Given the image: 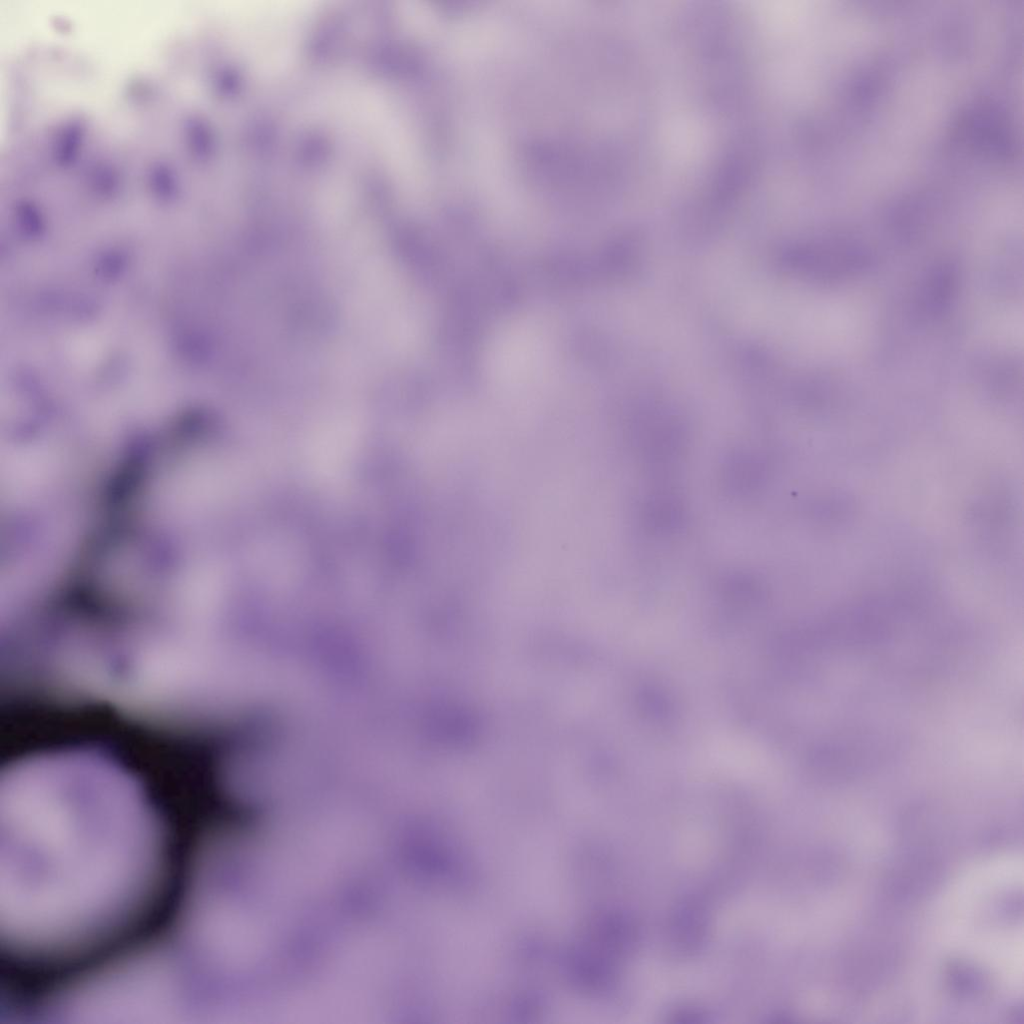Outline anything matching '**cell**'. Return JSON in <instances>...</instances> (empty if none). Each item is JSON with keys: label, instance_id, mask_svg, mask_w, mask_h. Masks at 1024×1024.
<instances>
[{"label": "cell", "instance_id": "cell-1", "mask_svg": "<svg viewBox=\"0 0 1024 1024\" xmlns=\"http://www.w3.org/2000/svg\"><path fill=\"white\" fill-rule=\"evenodd\" d=\"M164 836L141 783L96 747L10 764L0 785V935L52 956L93 944L145 902Z\"/></svg>", "mask_w": 1024, "mask_h": 1024}]
</instances>
